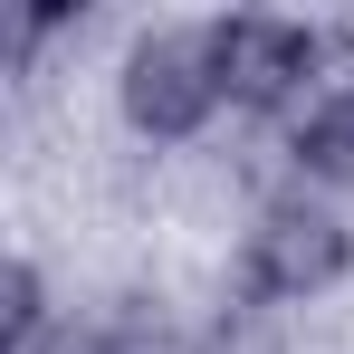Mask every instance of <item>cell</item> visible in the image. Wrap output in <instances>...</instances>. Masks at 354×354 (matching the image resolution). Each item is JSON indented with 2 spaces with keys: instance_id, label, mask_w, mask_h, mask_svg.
Here are the masks:
<instances>
[{
  "instance_id": "6da1fadb",
  "label": "cell",
  "mask_w": 354,
  "mask_h": 354,
  "mask_svg": "<svg viewBox=\"0 0 354 354\" xmlns=\"http://www.w3.org/2000/svg\"><path fill=\"white\" fill-rule=\"evenodd\" d=\"M115 124L144 153H192L211 144V124L230 115V77H221V19H144L115 48Z\"/></svg>"
},
{
  "instance_id": "7a4b0ae2",
  "label": "cell",
  "mask_w": 354,
  "mask_h": 354,
  "mask_svg": "<svg viewBox=\"0 0 354 354\" xmlns=\"http://www.w3.org/2000/svg\"><path fill=\"white\" fill-rule=\"evenodd\" d=\"M354 278V211L345 201H316V192H259L249 221L230 239V297L239 306H268V316H306Z\"/></svg>"
},
{
  "instance_id": "3957f363",
  "label": "cell",
  "mask_w": 354,
  "mask_h": 354,
  "mask_svg": "<svg viewBox=\"0 0 354 354\" xmlns=\"http://www.w3.org/2000/svg\"><path fill=\"white\" fill-rule=\"evenodd\" d=\"M335 29L306 10H221V77H230V115L278 124L288 134L345 67H335Z\"/></svg>"
},
{
  "instance_id": "277c9868",
  "label": "cell",
  "mask_w": 354,
  "mask_h": 354,
  "mask_svg": "<svg viewBox=\"0 0 354 354\" xmlns=\"http://www.w3.org/2000/svg\"><path fill=\"white\" fill-rule=\"evenodd\" d=\"M278 153H288V182H297V192L354 201V67L288 124V134H278Z\"/></svg>"
},
{
  "instance_id": "5b68a950",
  "label": "cell",
  "mask_w": 354,
  "mask_h": 354,
  "mask_svg": "<svg viewBox=\"0 0 354 354\" xmlns=\"http://www.w3.org/2000/svg\"><path fill=\"white\" fill-rule=\"evenodd\" d=\"M67 306L58 278H48V259H29V249H10L0 259V354H48L67 335Z\"/></svg>"
},
{
  "instance_id": "8992f818",
  "label": "cell",
  "mask_w": 354,
  "mask_h": 354,
  "mask_svg": "<svg viewBox=\"0 0 354 354\" xmlns=\"http://www.w3.org/2000/svg\"><path fill=\"white\" fill-rule=\"evenodd\" d=\"M297 316H268V306H239L230 288H221V306L201 316V354H297L288 335Z\"/></svg>"
}]
</instances>
